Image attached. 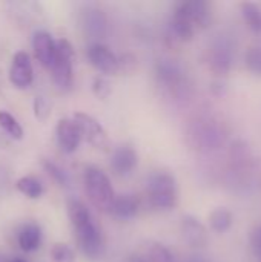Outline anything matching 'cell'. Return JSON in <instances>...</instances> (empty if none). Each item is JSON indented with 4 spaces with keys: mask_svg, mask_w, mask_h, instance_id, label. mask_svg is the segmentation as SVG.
Wrapping results in <instances>:
<instances>
[{
    "mask_svg": "<svg viewBox=\"0 0 261 262\" xmlns=\"http://www.w3.org/2000/svg\"><path fill=\"white\" fill-rule=\"evenodd\" d=\"M68 216L83 255L92 261L102 258L105 250L103 235L86 206L78 200H68Z\"/></svg>",
    "mask_w": 261,
    "mask_h": 262,
    "instance_id": "1",
    "label": "cell"
},
{
    "mask_svg": "<svg viewBox=\"0 0 261 262\" xmlns=\"http://www.w3.org/2000/svg\"><path fill=\"white\" fill-rule=\"evenodd\" d=\"M212 20L211 6L203 0H189L177 5L169 23V35L177 41H191L197 31L205 29Z\"/></svg>",
    "mask_w": 261,
    "mask_h": 262,
    "instance_id": "2",
    "label": "cell"
},
{
    "mask_svg": "<svg viewBox=\"0 0 261 262\" xmlns=\"http://www.w3.org/2000/svg\"><path fill=\"white\" fill-rule=\"evenodd\" d=\"M83 181H85V190L91 204L100 212H109L114 203L115 193H114V189L108 175L102 169L89 166L85 169Z\"/></svg>",
    "mask_w": 261,
    "mask_h": 262,
    "instance_id": "3",
    "label": "cell"
},
{
    "mask_svg": "<svg viewBox=\"0 0 261 262\" xmlns=\"http://www.w3.org/2000/svg\"><path fill=\"white\" fill-rule=\"evenodd\" d=\"M177 181L168 172H155L148 178L146 196L154 209L169 210L177 204Z\"/></svg>",
    "mask_w": 261,
    "mask_h": 262,
    "instance_id": "4",
    "label": "cell"
},
{
    "mask_svg": "<svg viewBox=\"0 0 261 262\" xmlns=\"http://www.w3.org/2000/svg\"><path fill=\"white\" fill-rule=\"evenodd\" d=\"M55 57L52 61V78L55 86L66 92L72 88L74 81V72H72V64H74V48L72 45L66 40L62 38L55 43Z\"/></svg>",
    "mask_w": 261,
    "mask_h": 262,
    "instance_id": "5",
    "label": "cell"
},
{
    "mask_svg": "<svg viewBox=\"0 0 261 262\" xmlns=\"http://www.w3.org/2000/svg\"><path fill=\"white\" fill-rule=\"evenodd\" d=\"M189 137L192 140V144L197 149H203V150L217 149L225 143V130L214 120L197 121L191 127Z\"/></svg>",
    "mask_w": 261,
    "mask_h": 262,
    "instance_id": "6",
    "label": "cell"
},
{
    "mask_svg": "<svg viewBox=\"0 0 261 262\" xmlns=\"http://www.w3.org/2000/svg\"><path fill=\"white\" fill-rule=\"evenodd\" d=\"M78 126L82 138H85L92 147L98 150H108L109 147V137L105 127L92 117L85 112H77L72 118Z\"/></svg>",
    "mask_w": 261,
    "mask_h": 262,
    "instance_id": "7",
    "label": "cell"
},
{
    "mask_svg": "<svg viewBox=\"0 0 261 262\" xmlns=\"http://www.w3.org/2000/svg\"><path fill=\"white\" fill-rule=\"evenodd\" d=\"M34 71L29 55L25 51L14 54L11 68H9V81L17 89H28L32 84Z\"/></svg>",
    "mask_w": 261,
    "mask_h": 262,
    "instance_id": "8",
    "label": "cell"
},
{
    "mask_svg": "<svg viewBox=\"0 0 261 262\" xmlns=\"http://www.w3.org/2000/svg\"><path fill=\"white\" fill-rule=\"evenodd\" d=\"M89 63L103 74H117L118 72V58L115 54L102 43H94L88 48Z\"/></svg>",
    "mask_w": 261,
    "mask_h": 262,
    "instance_id": "9",
    "label": "cell"
},
{
    "mask_svg": "<svg viewBox=\"0 0 261 262\" xmlns=\"http://www.w3.org/2000/svg\"><path fill=\"white\" fill-rule=\"evenodd\" d=\"M55 135H57L58 147L65 154H72L78 149L82 135H80L78 126L75 124L74 120H71V118L58 120L57 127H55Z\"/></svg>",
    "mask_w": 261,
    "mask_h": 262,
    "instance_id": "10",
    "label": "cell"
},
{
    "mask_svg": "<svg viewBox=\"0 0 261 262\" xmlns=\"http://www.w3.org/2000/svg\"><path fill=\"white\" fill-rule=\"evenodd\" d=\"M208 63L215 75H226L234 63V51L226 41L220 40L209 49Z\"/></svg>",
    "mask_w": 261,
    "mask_h": 262,
    "instance_id": "11",
    "label": "cell"
},
{
    "mask_svg": "<svg viewBox=\"0 0 261 262\" xmlns=\"http://www.w3.org/2000/svg\"><path fill=\"white\" fill-rule=\"evenodd\" d=\"M157 75L160 83L165 84V88H168L169 91L178 94L180 91H183L186 86V77L185 72L182 71V68L174 63L172 60H163L158 63L157 66Z\"/></svg>",
    "mask_w": 261,
    "mask_h": 262,
    "instance_id": "12",
    "label": "cell"
},
{
    "mask_svg": "<svg viewBox=\"0 0 261 262\" xmlns=\"http://www.w3.org/2000/svg\"><path fill=\"white\" fill-rule=\"evenodd\" d=\"M32 48H34V54L38 63L43 68L51 69L54 57H55V48H57L51 34L45 31H37L32 38Z\"/></svg>",
    "mask_w": 261,
    "mask_h": 262,
    "instance_id": "13",
    "label": "cell"
},
{
    "mask_svg": "<svg viewBox=\"0 0 261 262\" xmlns=\"http://www.w3.org/2000/svg\"><path fill=\"white\" fill-rule=\"evenodd\" d=\"M138 163L137 152L131 146H120L112 152L111 158V169L118 177L129 175Z\"/></svg>",
    "mask_w": 261,
    "mask_h": 262,
    "instance_id": "14",
    "label": "cell"
},
{
    "mask_svg": "<svg viewBox=\"0 0 261 262\" xmlns=\"http://www.w3.org/2000/svg\"><path fill=\"white\" fill-rule=\"evenodd\" d=\"M182 233L185 241L191 247H203L208 243V232L202 221L192 215H186L182 220Z\"/></svg>",
    "mask_w": 261,
    "mask_h": 262,
    "instance_id": "15",
    "label": "cell"
},
{
    "mask_svg": "<svg viewBox=\"0 0 261 262\" xmlns=\"http://www.w3.org/2000/svg\"><path fill=\"white\" fill-rule=\"evenodd\" d=\"M138 209H140L138 198L135 195L126 193V195H120L114 198V203L109 212L118 220H132L134 216H137Z\"/></svg>",
    "mask_w": 261,
    "mask_h": 262,
    "instance_id": "16",
    "label": "cell"
},
{
    "mask_svg": "<svg viewBox=\"0 0 261 262\" xmlns=\"http://www.w3.org/2000/svg\"><path fill=\"white\" fill-rule=\"evenodd\" d=\"M18 246L23 252H35L42 243V229L35 223L25 224L18 232Z\"/></svg>",
    "mask_w": 261,
    "mask_h": 262,
    "instance_id": "17",
    "label": "cell"
},
{
    "mask_svg": "<svg viewBox=\"0 0 261 262\" xmlns=\"http://www.w3.org/2000/svg\"><path fill=\"white\" fill-rule=\"evenodd\" d=\"M128 262H175L174 255L163 244H151L143 255H134Z\"/></svg>",
    "mask_w": 261,
    "mask_h": 262,
    "instance_id": "18",
    "label": "cell"
},
{
    "mask_svg": "<svg viewBox=\"0 0 261 262\" xmlns=\"http://www.w3.org/2000/svg\"><path fill=\"white\" fill-rule=\"evenodd\" d=\"M234 216L232 212L226 207H217L209 215V226L217 233H225L232 227Z\"/></svg>",
    "mask_w": 261,
    "mask_h": 262,
    "instance_id": "19",
    "label": "cell"
},
{
    "mask_svg": "<svg viewBox=\"0 0 261 262\" xmlns=\"http://www.w3.org/2000/svg\"><path fill=\"white\" fill-rule=\"evenodd\" d=\"M231 160L238 169L248 167L252 163V152L249 144L243 140H235L231 144Z\"/></svg>",
    "mask_w": 261,
    "mask_h": 262,
    "instance_id": "20",
    "label": "cell"
},
{
    "mask_svg": "<svg viewBox=\"0 0 261 262\" xmlns=\"http://www.w3.org/2000/svg\"><path fill=\"white\" fill-rule=\"evenodd\" d=\"M242 14L245 17V21L254 32H261V8L257 3L252 2H243L242 3Z\"/></svg>",
    "mask_w": 261,
    "mask_h": 262,
    "instance_id": "21",
    "label": "cell"
},
{
    "mask_svg": "<svg viewBox=\"0 0 261 262\" xmlns=\"http://www.w3.org/2000/svg\"><path fill=\"white\" fill-rule=\"evenodd\" d=\"M17 189L20 193H23L25 196L31 198V200H37L42 196L43 193V187L40 184V181H37L34 177H23L17 181Z\"/></svg>",
    "mask_w": 261,
    "mask_h": 262,
    "instance_id": "22",
    "label": "cell"
},
{
    "mask_svg": "<svg viewBox=\"0 0 261 262\" xmlns=\"http://www.w3.org/2000/svg\"><path fill=\"white\" fill-rule=\"evenodd\" d=\"M0 127L14 140L23 138V129H22L20 123L6 111H0Z\"/></svg>",
    "mask_w": 261,
    "mask_h": 262,
    "instance_id": "23",
    "label": "cell"
},
{
    "mask_svg": "<svg viewBox=\"0 0 261 262\" xmlns=\"http://www.w3.org/2000/svg\"><path fill=\"white\" fill-rule=\"evenodd\" d=\"M83 23H85L86 31L91 32V34H95V35H102L103 29L106 26L103 14L98 12V11H88L85 14V21Z\"/></svg>",
    "mask_w": 261,
    "mask_h": 262,
    "instance_id": "24",
    "label": "cell"
},
{
    "mask_svg": "<svg viewBox=\"0 0 261 262\" xmlns=\"http://www.w3.org/2000/svg\"><path fill=\"white\" fill-rule=\"evenodd\" d=\"M245 63H246V68L252 74L261 75V46L254 45L248 48L246 55H245Z\"/></svg>",
    "mask_w": 261,
    "mask_h": 262,
    "instance_id": "25",
    "label": "cell"
},
{
    "mask_svg": "<svg viewBox=\"0 0 261 262\" xmlns=\"http://www.w3.org/2000/svg\"><path fill=\"white\" fill-rule=\"evenodd\" d=\"M52 262H75V255L72 249L66 244H54L51 249Z\"/></svg>",
    "mask_w": 261,
    "mask_h": 262,
    "instance_id": "26",
    "label": "cell"
},
{
    "mask_svg": "<svg viewBox=\"0 0 261 262\" xmlns=\"http://www.w3.org/2000/svg\"><path fill=\"white\" fill-rule=\"evenodd\" d=\"M43 166H45V170L48 172V175H49L57 184L65 186V187H69V178H68V175H66L57 164L49 163V161H45Z\"/></svg>",
    "mask_w": 261,
    "mask_h": 262,
    "instance_id": "27",
    "label": "cell"
},
{
    "mask_svg": "<svg viewBox=\"0 0 261 262\" xmlns=\"http://www.w3.org/2000/svg\"><path fill=\"white\" fill-rule=\"evenodd\" d=\"M249 244H251V249H252L255 258L261 262V224L257 226L255 229H252V232L249 235Z\"/></svg>",
    "mask_w": 261,
    "mask_h": 262,
    "instance_id": "28",
    "label": "cell"
},
{
    "mask_svg": "<svg viewBox=\"0 0 261 262\" xmlns=\"http://www.w3.org/2000/svg\"><path fill=\"white\" fill-rule=\"evenodd\" d=\"M92 91H94V94L98 97V98H106L108 95H109V92H111V86H109V83L105 80V78H95L94 80V84H92Z\"/></svg>",
    "mask_w": 261,
    "mask_h": 262,
    "instance_id": "29",
    "label": "cell"
},
{
    "mask_svg": "<svg viewBox=\"0 0 261 262\" xmlns=\"http://www.w3.org/2000/svg\"><path fill=\"white\" fill-rule=\"evenodd\" d=\"M34 111H35V117L37 118H46L48 112H49V104L43 97H37L34 100Z\"/></svg>",
    "mask_w": 261,
    "mask_h": 262,
    "instance_id": "30",
    "label": "cell"
},
{
    "mask_svg": "<svg viewBox=\"0 0 261 262\" xmlns=\"http://www.w3.org/2000/svg\"><path fill=\"white\" fill-rule=\"evenodd\" d=\"M11 262H26V261H25V259H22V258H14Z\"/></svg>",
    "mask_w": 261,
    "mask_h": 262,
    "instance_id": "31",
    "label": "cell"
},
{
    "mask_svg": "<svg viewBox=\"0 0 261 262\" xmlns=\"http://www.w3.org/2000/svg\"><path fill=\"white\" fill-rule=\"evenodd\" d=\"M188 262H205V261H202V259H197V258H194V259H191V261H188Z\"/></svg>",
    "mask_w": 261,
    "mask_h": 262,
    "instance_id": "32",
    "label": "cell"
}]
</instances>
